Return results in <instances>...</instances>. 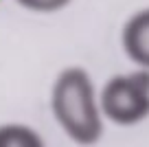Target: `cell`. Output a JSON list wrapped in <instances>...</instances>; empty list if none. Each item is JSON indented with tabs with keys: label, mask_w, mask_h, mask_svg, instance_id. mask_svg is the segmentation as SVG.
<instances>
[{
	"label": "cell",
	"mask_w": 149,
	"mask_h": 147,
	"mask_svg": "<svg viewBox=\"0 0 149 147\" xmlns=\"http://www.w3.org/2000/svg\"><path fill=\"white\" fill-rule=\"evenodd\" d=\"M51 112L57 125L81 147L97 145L103 136V114L90 73L66 66L51 86Z\"/></svg>",
	"instance_id": "obj_1"
},
{
	"label": "cell",
	"mask_w": 149,
	"mask_h": 147,
	"mask_svg": "<svg viewBox=\"0 0 149 147\" xmlns=\"http://www.w3.org/2000/svg\"><path fill=\"white\" fill-rule=\"evenodd\" d=\"M103 119L114 125H138L149 116V68L110 77L99 92Z\"/></svg>",
	"instance_id": "obj_2"
},
{
	"label": "cell",
	"mask_w": 149,
	"mask_h": 147,
	"mask_svg": "<svg viewBox=\"0 0 149 147\" xmlns=\"http://www.w3.org/2000/svg\"><path fill=\"white\" fill-rule=\"evenodd\" d=\"M121 46L130 62H134L138 68H149V7L134 11L125 20Z\"/></svg>",
	"instance_id": "obj_3"
},
{
	"label": "cell",
	"mask_w": 149,
	"mask_h": 147,
	"mask_svg": "<svg viewBox=\"0 0 149 147\" xmlns=\"http://www.w3.org/2000/svg\"><path fill=\"white\" fill-rule=\"evenodd\" d=\"M0 147H46L37 130L26 123H2L0 125Z\"/></svg>",
	"instance_id": "obj_4"
},
{
	"label": "cell",
	"mask_w": 149,
	"mask_h": 147,
	"mask_svg": "<svg viewBox=\"0 0 149 147\" xmlns=\"http://www.w3.org/2000/svg\"><path fill=\"white\" fill-rule=\"evenodd\" d=\"M15 2L33 13H57L66 9L72 0H15Z\"/></svg>",
	"instance_id": "obj_5"
}]
</instances>
